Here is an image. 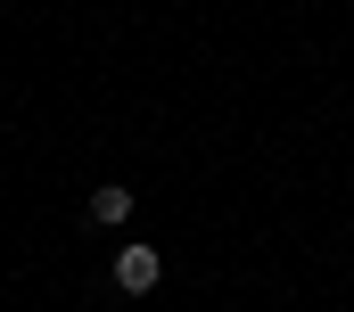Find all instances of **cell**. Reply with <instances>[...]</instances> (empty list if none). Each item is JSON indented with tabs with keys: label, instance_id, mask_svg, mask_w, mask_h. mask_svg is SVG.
I'll return each mask as SVG.
<instances>
[{
	"label": "cell",
	"instance_id": "cell-2",
	"mask_svg": "<svg viewBox=\"0 0 354 312\" xmlns=\"http://www.w3.org/2000/svg\"><path fill=\"white\" fill-rule=\"evenodd\" d=\"M91 222H132V189L124 181H99L91 189Z\"/></svg>",
	"mask_w": 354,
	"mask_h": 312
},
{
	"label": "cell",
	"instance_id": "cell-1",
	"mask_svg": "<svg viewBox=\"0 0 354 312\" xmlns=\"http://www.w3.org/2000/svg\"><path fill=\"white\" fill-rule=\"evenodd\" d=\"M157 280H165L157 246H115V288H124V296H149Z\"/></svg>",
	"mask_w": 354,
	"mask_h": 312
}]
</instances>
